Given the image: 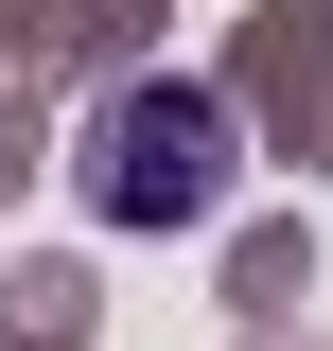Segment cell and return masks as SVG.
I'll list each match as a JSON object with an SVG mask.
<instances>
[{
	"instance_id": "cell-1",
	"label": "cell",
	"mask_w": 333,
	"mask_h": 351,
	"mask_svg": "<svg viewBox=\"0 0 333 351\" xmlns=\"http://www.w3.org/2000/svg\"><path fill=\"white\" fill-rule=\"evenodd\" d=\"M210 193H228V106H210V88H140L123 123H106V211L175 228V211H210Z\"/></svg>"
}]
</instances>
